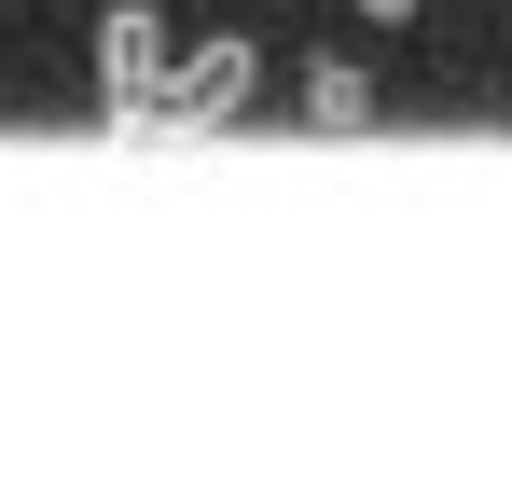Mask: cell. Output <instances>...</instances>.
I'll return each mask as SVG.
<instances>
[{
	"instance_id": "2",
	"label": "cell",
	"mask_w": 512,
	"mask_h": 498,
	"mask_svg": "<svg viewBox=\"0 0 512 498\" xmlns=\"http://www.w3.org/2000/svg\"><path fill=\"white\" fill-rule=\"evenodd\" d=\"M167 56H180V42H167V14H153V0H111V14H97V97H111V125L167 83Z\"/></svg>"
},
{
	"instance_id": "4",
	"label": "cell",
	"mask_w": 512,
	"mask_h": 498,
	"mask_svg": "<svg viewBox=\"0 0 512 498\" xmlns=\"http://www.w3.org/2000/svg\"><path fill=\"white\" fill-rule=\"evenodd\" d=\"M360 14H374V28H402V14H416V0H360Z\"/></svg>"
},
{
	"instance_id": "3",
	"label": "cell",
	"mask_w": 512,
	"mask_h": 498,
	"mask_svg": "<svg viewBox=\"0 0 512 498\" xmlns=\"http://www.w3.org/2000/svg\"><path fill=\"white\" fill-rule=\"evenodd\" d=\"M305 125H374V70H346V56H319V70H305Z\"/></svg>"
},
{
	"instance_id": "1",
	"label": "cell",
	"mask_w": 512,
	"mask_h": 498,
	"mask_svg": "<svg viewBox=\"0 0 512 498\" xmlns=\"http://www.w3.org/2000/svg\"><path fill=\"white\" fill-rule=\"evenodd\" d=\"M263 83V56L250 42H194V56H167V83L111 125V139H208V125H236V97Z\"/></svg>"
}]
</instances>
